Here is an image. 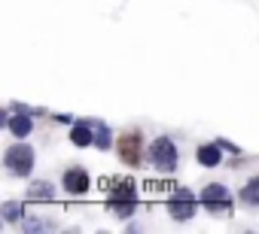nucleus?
Returning <instances> with one entry per match:
<instances>
[{
  "label": "nucleus",
  "instance_id": "f257e3e1",
  "mask_svg": "<svg viewBox=\"0 0 259 234\" xmlns=\"http://www.w3.org/2000/svg\"><path fill=\"white\" fill-rule=\"evenodd\" d=\"M4 164L10 167V173L25 177V173H31V167H34V149H31L28 143H16V146L7 149Z\"/></svg>",
  "mask_w": 259,
  "mask_h": 234
},
{
  "label": "nucleus",
  "instance_id": "f03ea898",
  "mask_svg": "<svg viewBox=\"0 0 259 234\" xmlns=\"http://www.w3.org/2000/svg\"><path fill=\"white\" fill-rule=\"evenodd\" d=\"M150 158H153L156 167L174 170V164H177V149H174V143H171L168 137H159V140H153V146H150Z\"/></svg>",
  "mask_w": 259,
  "mask_h": 234
},
{
  "label": "nucleus",
  "instance_id": "7ed1b4c3",
  "mask_svg": "<svg viewBox=\"0 0 259 234\" xmlns=\"http://www.w3.org/2000/svg\"><path fill=\"white\" fill-rule=\"evenodd\" d=\"M141 149H144V143H141L138 131H128L119 137V158L125 164H141Z\"/></svg>",
  "mask_w": 259,
  "mask_h": 234
},
{
  "label": "nucleus",
  "instance_id": "20e7f679",
  "mask_svg": "<svg viewBox=\"0 0 259 234\" xmlns=\"http://www.w3.org/2000/svg\"><path fill=\"white\" fill-rule=\"evenodd\" d=\"M101 189L110 192V201H135V183L128 177H110L101 180Z\"/></svg>",
  "mask_w": 259,
  "mask_h": 234
},
{
  "label": "nucleus",
  "instance_id": "39448f33",
  "mask_svg": "<svg viewBox=\"0 0 259 234\" xmlns=\"http://www.w3.org/2000/svg\"><path fill=\"white\" fill-rule=\"evenodd\" d=\"M201 201H204V207H207L210 213H229V189L220 186V183H210V186L204 189Z\"/></svg>",
  "mask_w": 259,
  "mask_h": 234
},
{
  "label": "nucleus",
  "instance_id": "423d86ee",
  "mask_svg": "<svg viewBox=\"0 0 259 234\" xmlns=\"http://www.w3.org/2000/svg\"><path fill=\"white\" fill-rule=\"evenodd\" d=\"M168 210H171L174 219H189V216H195V195H189L186 189L174 192L171 201H168Z\"/></svg>",
  "mask_w": 259,
  "mask_h": 234
},
{
  "label": "nucleus",
  "instance_id": "0eeeda50",
  "mask_svg": "<svg viewBox=\"0 0 259 234\" xmlns=\"http://www.w3.org/2000/svg\"><path fill=\"white\" fill-rule=\"evenodd\" d=\"M64 192H70V195H85V192H89V173H85L82 167H70V170L64 173Z\"/></svg>",
  "mask_w": 259,
  "mask_h": 234
},
{
  "label": "nucleus",
  "instance_id": "6e6552de",
  "mask_svg": "<svg viewBox=\"0 0 259 234\" xmlns=\"http://www.w3.org/2000/svg\"><path fill=\"white\" fill-rule=\"evenodd\" d=\"M198 161H201L204 167H217V164L223 161L220 143H204V146H198Z\"/></svg>",
  "mask_w": 259,
  "mask_h": 234
},
{
  "label": "nucleus",
  "instance_id": "1a4fd4ad",
  "mask_svg": "<svg viewBox=\"0 0 259 234\" xmlns=\"http://www.w3.org/2000/svg\"><path fill=\"white\" fill-rule=\"evenodd\" d=\"M7 125H10V131H13L16 137H28L31 128H34V122L28 119V115H13V119H7Z\"/></svg>",
  "mask_w": 259,
  "mask_h": 234
},
{
  "label": "nucleus",
  "instance_id": "9d476101",
  "mask_svg": "<svg viewBox=\"0 0 259 234\" xmlns=\"http://www.w3.org/2000/svg\"><path fill=\"white\" fill-rule=\"evenodd\" d=\"M70 140H73V146H92L95 143V137H92V128L89 125H73V131H70Z\"/></svg>",
  "mask_w": 259,
  "mask_h": 234
},
{
  "label": "nucleus",
  "instance_id": "9b49d317",
  "mask_svg": "<svg viewBox=\"0 0 259 234\" xmlns=\"http://www.w3.org/2000/svg\"><path fill=\"white\" fill-rule=\"evenodd\" d=\"M52 195H55L52 183H34V186H31V198H34V201H49Z\"/></svg>",
  "mask_w": 259,
  "mask_h": 234
},
{
  "label": "nucleus",
  "instance_id": "f8f14e48",
  "mask_svg": "<svg viewBox=\"0 0 259 234\" xmlns=\"http://www.w3.org/2000/svg\"><path fill=\"white\" fill-rule=\"evenodd\" d=\"M241 198H244L247 204H256V207H259V177H256V180H250V186L241 192Z\"/></svg>",
  "mask_w": 259,
  "mask_h": 234
},
{
  "label": "nucleus",
  "instance_id": "ddd939ff",
  "mask_svg": "<svg viewBox=\"0 0 259 234\" xmlns=\"http://www.w3.org/2000/svg\"><path fill=\"white\" fill-rule=\"evenodd\" d=\"M110 210L116 213V216H132L135 213V201H110Z\"/></svg>",
  "mask_w": 259,
  "mask_h": 234
},
{
  "label": "nucleus",
  "instance_id": "4468645a",
  "mask_svg": "<svg viewBox=\"0 0 259 234\" xmlns=\"http://www.w3.org/2000/svg\"><path fill=\"white\" fill-rule=\"evenodd\" d=\"M19 213H22V207H19V204H4V219H7V222H16V219H19Z\"/></svg>",
  "mask_w": 259,
  "mask_h": 234
},
{
  "label": "nucleus",
  "instance_id": "2eb2a0df",
  "mask_svg": "<svg viewBox=\"0 0 259 234\" xmlns=\"http://www.w3.org/2000/svg\"><path fill=\"white\" fill-rule=\"evenodd\" d=\"M98 146H101V149H107V146H110V131H107L104 125L98 128Z\"/></svg>",
  "mask_w": 259,
  "mask_h": 234
}]
</instances>
